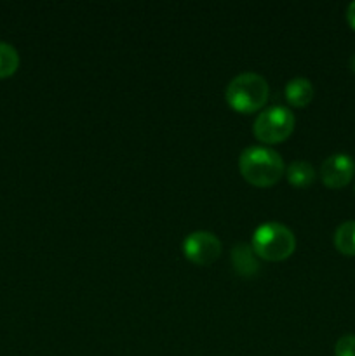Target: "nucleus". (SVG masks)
<instances>
[{
  "label": "nucleus",
  "instance_id": "obj_1",
  "mask_svg": "<svg viewBox=\"0 0 355 356\" xmlns=\"http://www.w3.org/2000/svg\"><path fill=\"white\" fill-rule=\"evenodd\" d=\"M240 174L254 186H271L284 174L282 156L268 146H247L239 156Z\"/></svg>",
  "mask_w": 355,
  "mask_h": 356
},
{
  "label": "nucleus",
  "instance_id": "obj_2",
  "mask_svg": "<svg viewBox=\"0 0 355 356\" xmlns=\"http://www.w3.org/2000/svg\"><path fill=\"white\" fill-rule=\"evenodd\" d=\"M270 87L267 79L260 73L244 72L233 76L225 90L226 101L239 113H253L258 111L268 99Z\"/></svg>",
  "mask_w": 355,
  "mask_h": 356
},
{
  "label": "nucleus",
  "instance_id": "obj_3",
  "mask_svg": "<svg viewBox=\"0 0 355 356\" xmlns=\"http://www.w3.org/2000/svg\"><path fill=\"white\" fill-rule=\"evenodd\" d=\"M251 247L258 257L265 261H284L294 252V233L278 221H268L258 226L253 233Z\"/></svg>",
  "mask_w": 355,
  "mask_h": 356
},
{
  "label": "nucleus",
  "instance_id": "obj_4",
  "mask_svg": "<svg viewBox=\"0 0 355 356\" xmlns=\"http://www.w3.org/2000/svg\"><path fill=\"white\" fill-rule=\"evenodd\" d=\"M294 129V115L289 111V108L274 104L261 111L256 117L253 125V132L261 143L274 145L281 143L291 136Z\"/></svg>",
  "mask_w": 355,
  "mask_h": 356
},
{
  "label": "nucleus",
  "instance_id": "obj_5",
  "mask_svg": "<svg viewBox=\"0 0 355 356\" xmlns=\"http://www.w3.org/2000/svg\"><path fill=\"white\" fill-rule=\"evenodd\" d=\"M183 252L188 261L198 266L214 263L221 254V242L218 236L205 229L190 233L183 242Z\"/></svg>",
  "mask_w": 355,
  "mask_h": 356
},
{
  "label": "nucleus",
  "instance_id": "obj_6",
  "mask_svg": "<svg viewBox=\"0 0 355 356\" xmlns=\"http://www.w3.org/2000/svg\"><path fill=\"white\" fill-rule=\"evenodd\" d=\"M355 160L347 153H334L320 165V181L327 188H343L354 179Z\"/></svg>",
  "mask_w": 355,
  "mask_h": 356
},
{
  "label": "nucleus",
  "instance_id": "obj_7",
  "mask_svg": "<svg viewBox=\"0 0 355 356\" xmlns=\"http://www.w3.org/2000/svg\"><path fill=\"white\" fill-rule=\"evenodd\" d=\"M232 263L233 270L240 275V277H253L260 270L258 264V256L253 250V247L247 243H237L232 249Z\"/></svg>",
  "mask_w": 355,
  "mask_h": 356
},
{
  "label": "nucleus",
  "instance_id": "obj_8",
  "mask_svg": "<svg viewBox=\"0 0 355 356\" xmlns=\"http://www.w3.org/2000/svg\"><path fill=\"white\" fill-rule=\"evenodd\" d=\"M285 99L289 101V104L292 106H305L312 101L313 97V86L308 79L305 76H296V79L289 80L285 83L284 89Z\"/></svg>",
  "mask_w": 355,
  "mask_h": 356
},
{
  "label": "nucleus",
  "instance_id": "obj_9",
  "mask_svg": "<svg viewBox=\"0 0 355 356\" xmlns=\"http://www.w3.org/2000/svg\"><path fill=\"white\" fill-rule=\"evenodd\" d=\"M285 176H287V181L292 186L305 188L315 181V169L306 160H294L285 169Z\"/></svg>",
  "mask_w": 355,
  "mask_h": 356
},
{
  "label": "nucleus",
  "instance_id": "obj_10",
  "mask_svg": "<svg viewBox=\"0 0 355 356\" xmlns=\"http://www.w3.org/2000/svg\"><path fill=\"white\" fill-rule=\"evenodd\" d=\"M334 247L345 256H355V219L338 226L334 232Z\"/></svg>",
  "mask_w": 355,
  "mask_h": 356
},
{
  "label": "nucleus",
  "instance_id": "obj_11",
  "mask_svg": "<svg viewBox=\"0 0 355 356\" xmlns=\"http://www.w3.org/2000/svg\"><path fill=\"white\" fill-rule=\"evenodd\" d=\"M17 66H19V54L16 47L0 40V79L14 75Z\"/></svg>",
  "mask_w": 355,
  "mask_h": 356
},
{
  "label": "nucleus",
  "instance_id": "obj_12",
  "mask_svg": "<svg viewBox=\"0 0 355 356\" xmlns=\"http://www.w3.org/2000/svg\"><path fill=\"white\" fill-rule=\"evenodd\" d=\"M334 356H355V336L354 334H345L338 339L334 346Z\"/></svg>",
  "mask_w": 355,
  "mask_h": 356
},
{
  "label": "nucleus",
  "instance_id": "obj_13",
  "mask_svg": "<svg viewBox=\"0 0 355 356\" xmlns=\"http://www.w3.org/2000/svg\"><path fill=\"white\" fill-rule=\"evenodd\" d=\"M347 21L348 24L355 30V0L347 7Z\"/></svg>",
  "mask_w": 355,
  "mask_h": 356
},
{
  "label": "nucleus",
  "instance_id": "obj_14",
  "mask_svg": "<svg viewBox=\"0 0 355 356\" xmlns=\"http://www.w3.org/2000/svg\"><path fill=\"white\" fill-rule=\"evenodd\" d=\"M350 66H352V70H354V72H355V54L352 56V59H350Z\"/></svg>",
  "mask_w": 355,
  "mask_h": 356
}]
</instances>
